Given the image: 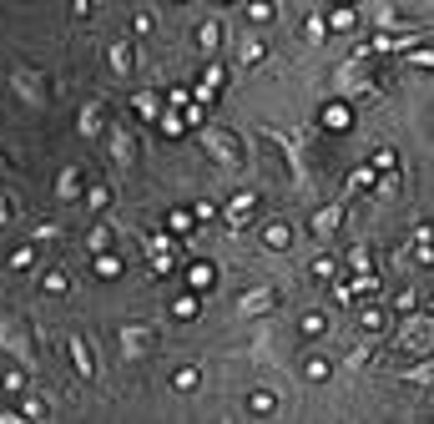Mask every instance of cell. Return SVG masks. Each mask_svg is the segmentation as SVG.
Returning <instances> with one entry per match:
<instances>
[{
	"instance_id": "1",
	"label": "cell",
	"mask_w": 434,
	"mask_h": 424,
	"mask_svg": "<svg viewBox=\"0 0 434 424\" xmlns=\"http://www.w3.org/2000/svg\"><path fill=\"white\" fill-rule=\"evenodd\" d=\"M0 349H6V354H16V364H26L31 374L41 369L36 344H31V324H21V318H11V313H0Z\"/></svg>"
},
{
	"instance_id": "2",
	"label": "cell",
	"mask_w": 434,
	"mask_h": 424,
	"mask_svg": "<svg viewBox=\"0 0 434 424\" xmlns=\"http://www.w3.org/2000/svg\"><path fill=\"white\" fill-rule=\"evenodd\" d=\"M202 147H207V157H212L217 167H243V147H238V137H233V132L207 127V132H202Z\"/></svg>"
},
{
	"instance_id": "3",
	"label": "cell",
	"mask_w": 434,
	"mask_h": 424,
	"mask_svg": "<svg viewBox=\"0 0 434 424\" xmlns=\"http://www.w3.org/2000/svg\"><path fill=\"white\" fill-rule=\"evenodd\" d=\"M11 86H16V96L31 101V106H51V81H46V71L16 66V71H11Z\"/></svg>"
},
{
	"instance_id": "4",
	"label": "cell",
	"mask_w": 434,
	"mask_h": 424,
	"mask_svg": "<svg viewBox=\"0 0 434 424\" xmlns=\"http://www.w3.org/2000/svg\"><path fill=\"white\" fill-rule=\"evenodd\" d=\"M117 344H122L127 359H142V354L157 344V329H152V324H122V329H117Z\"/></svg>"
},
{
	"instance_id": "5",
	"label": "cell",
	"mask_w": 434,
	"mask_h": 424,
	"mask_svg": "<svg viewBox=\"0 0 434 424\" xmlns=\"http://www.w3.org/2000/svg\"><path fill=\"white\" fill-rule=\"evenodd\" d=\"M106 147H112V157H117L122 167H132V162H137V137H132V127H127V122H112V127H106Z\"/></svg>"
},
{
	"instance_id": "6",
	"label": "cell",
	"mask_w": 434,
	"mask_h": 424,
	"mask_svg": "<svg viewBox=\"0 0 434 424\" xmlns=\"http://www.w3.org/2000/svg\"><path fill=\"white\" fill-rule=\"evenodd\" d=\"M76 127H81L86 142L106 137V127H112V117H106V101H86V106H81V117H76Z\"/></svg>"
},
{
	"instance_id": "7",
	"label": "cell",
	"mask_w": 434,
	"mask_h": 424,
	"mask_svg": "<svg viewBox=\"0 0 434 424\" xmlns=\"http://www.w3.org/2000/svg\"><path fill=\"white\" fill-rule=\"evenodd\" d=\"M253 207H258V197H253V192H238V197L228 202V212H223V223H228V233H243V228H248V218H253Z\"/></svg>"
},
{
	"instance_id": "8",
	"label": "cell",
	"mask_w": 434,
	"mask_h": 424,
	"mask_svg": "<svg viewBox=\"0 0 434 424\" xmlns=\"http://www.w3.org/2000/svg\"><path fill=\"white\" fill-rule=\"evenodd\" d=\"M66 349H71V359H76V374H81V379H96V359H91L86 334H71V339H66Z\"/></svg>"
},
{
	"instance_id": "9",
	"label": "cell",
	"mask_w": 434,
	"mask_h": 424,
	"mask_svg": "<svg viewBox=\"0 0 434 424\" xmlns=\"http://www.w3.org/2000/svg\"><path fill=\"white\" fill-rule=\"evenodd\" d=\"M273 303H278V293H273V288H253V293H243L238 313H243V318H253V313H268Z\"/></svg>"
},
{
	"instance_id": "10",
	"label": "cell",
	"mask_w": 434,
	"mask_h": 424,
	"mask_svg": "<svg viewBox=\"0 0 434 424\" xmlns=\"http://www.w3.org/2000/svg\"><path fill=\"white\" fill-rule=\"evenodd\" d=\"M106 56H112V71H117V76H132V71H137L132 41H112V46H106Z\"/></svg>"
},
{
	"instance_id": "11",
	"label": "cell",
	"mask_w": 434,
	"mask_h": 424,
	"mask_svg": "<svg viewBox=\"0 0 434 424\" xmlns=\"http://www.w3.org/2000/svg\"><path fill=\"white\" fill-rule=\"evenodd\" d=\"M132 112H137L142 122H162V96H157V91H137V96H132Z\"/></svg>"
},
{
	"instance_id": "12",
	"label": "cell",
	"mask_w": 434,
	"mask_h": 424,
	"mask_svg": "<svg viewBox=\"0 0 434 424\" xmlns=\"http://www.w3.org/2000/svg\"><path fill=\"white\" fill-rule=\"evenodd\" d=\"M217 46H223V21H202V26H197V51H202V56H212Z\"/></svg>"
},
{
	"instance_id": "13",
	"label": "cell",
	"mask_w": 434,
	"mask_h": 424,
	"mask_svg": "<svg viewBox=\"0 0 434 424\" xmlns=\"http://www.w3.org/2000/svg\"><path fill=\"white\" fill-rule=\"evenodd\" d=\"M56 197H61V202H76V197H81V167H66V172L56 177Z\"/></svg>"
},
{
	"instance_id": "14",
	"label": "cell",
	"mask_w": 434,
	"mask_h": 424,
	"mask_svg": "<svg viewBox=\"0 0 434 424\" xmlns=\"http://www.w3.org/2000/svg\"><path fill=\"white\" fill-rule=\"evenodd\" d=\"M91 268H96V278H122V258L106 248V253H91Z\"/></svg>"
},
{
	"instance_id": "15",
	"label": "cell",
	"mask_w": 434,
	"mask_h": 424,
	"mask_svg": "<svg viewBox=\"0 0 434 424\" xmlns=\"http://www.w3.org/2000/svg\"><path fill=\"white\" fill-rule=\"evenodd\" d=\"M11 268L16 273H31L36 268V238H26L21 248H11Z\"/></svg>"
},
{
	"instance_id": "16",
	"label": "cell",
	"mask_w": 434,
	"mask_h": 424,
	"mask_svg": "<svg viewBox=\"0 0 434 424\" xmlns=\"http://www.w3.org/2000/svg\"><path fill=\"white\" fill-rule=\"evenodd\" d=\"M273 16H278L273 0H248V21L253 26H273Z\"/></svg>"
},
{
	"instance_id": "17",
	"label": "cell",
	"mask_w": 434,
	"mask_h": 424,
	"mask_svg": "<svg viewBox=\"0 0 434 424\" xmlns=\"http://www.w3.org/2000/svg\"><path fill=\"white\" fill-rule=\"evenodd\" d=\"M192 223H197V212H187V207H172V212H167V228H172L177 238L192 233Z\"/></svg>"
},
{
	"instance_id": "18",
	"label": "cell",
	"mask_w": 434,
	"mask_h": 424,
	"mask_svg": "<svg viewBox=\"0 0 434 424\" xmlns=\"http://www.w3.org/2000/svg\"><path fill=\"white\" fill-rule=\"evenodd\" d=\"M86 248H91V253H106V248H112V223H96V228L86 233Z\"/></svg>"
},
{
	"instance_id": "19",
	"label": "cell",
	"mask_w": 434,
	"mask_h": 424,
	"mask_svg": "<svg viewBox=\"0 0 434 424\" xmlns=\"http://www.w3.org/2000/svg\"><path fill=\"white\" fill-rule=\"evenodd\" d=\"M41 288H46V293H71V273H66V268H51V273L41 278Z\"/></svg>"
},
{
	"instance_id": "20",
	"label": "cell",
	"mask_w": 434,
	"mask_h": 424,
	"mask_svg": "<svg viewBox=\"0 0 434 424\" xmlns=\"http://www.w3.org/2000/svg\"><path fill=\"white\" fill-rule=\"evenodd\" d=\"M339 212H344V207H323L318 218H313V233H318V238H329V233L339 228Z\"/></svg>"
},
{
	"instance_id": "21",
	"label": "cell",
	"mask_w": 434,
	"mask_h": 424,
	"mask_svg": "<svg viewBox=\"0 0 434 424\" xmlns=\"http://www.w3.org/2000/svg\"><path fill=\"white\" fill-rule=\"evenodd\" d=\"M197 308H202L197 293H177V298H172V318H197Z\"/></svg>"
},
{
	"instance_id": "22",
	"label": "cell",
	"mask_w": 434,
	"mask_h": 424,
	"mask_svg": "<svg viewBox=\"0 0 434 424\" xmlns=\"http://www.w3.org/2000/svg\"><path fill=\"white\" fill-rule=\"evenodd\" d=\"M21 414H26V419H46V414H51V399H41V394H31V389H26V404H21Z\"/></svg>"
},
{
	"instance_id": "23",
	"label": "cell",
	"mask_w": 434,
	"mask_h": 424,
	"mask_svg": "<svg viewBox=\"0 0 434 424\" xmlns=\"http://www.w3.org/2000/svg\"><path fill=\"white\" fill-rule=\"evenodd\" d=\"M197 384H202V374H197L192 364H187V369H177V374H172V389H182V394H192Z\"/></svg>"
},
{
	"instance_id": "24",
	"label": "cell",
	"mask_w": 434,
	"mask_h": 424,
	"mask_svg": "<svg viewBox=\"0 0 434 424\" xmlns=\"http://www.w3.org/2000/svg\"><path fill=\"white\" fill-rule=\"evenodd\" d=\"M86 207H91V212H106V207H112V187H101V182H96V187L86 192Z\"/></svg>"
},
{
	"instance_id": "25",
	"label": "cell",
	"mask_w": 434,
	"mask_h": 424,
	"mask_svg": "<svg viewBox=\"0 0 434 424\" xmlns=\"http://www.w3.org/2000/svg\"><path fill=\"white\" fill-rule=\"evenodd\" d=\"M329 31H354V6H339L329 16Z\"/></svg>"
},
{
	"instance_id": "26",
	"label": "cell",
	"mask_w": 434,
	"mask_h": 424,
	"mask_svg": "<svg viewBox=\"0 0 434 424\" xmlns=\"http://www.w3.org/2000/svg\"><path fill=\"white\" fill-rule=\"evenodd\" d=\"M263 56H268V41H248L243 46V66H258Z\"/></svg>"
},
{
	"instance_id": "27",
	"label": "cell",
	"mask_w": 434,
	"mask_h": 424,
	"mask_svg": "<svg viewBox=\"0 0 434 424\" xmlns=\"http://www.w3.org/2000/svg\"><path fill=\"white\" fill-rule=\"evenodd\" d=\"M273 404H278V399H273V394H263V389H253V399H248L253 414H273Z\"/></svg>"
},
{
	"instance_id": "28",
	"label": "cell",
	"mask_w": 434,
	"mask_h": 424,
	"mask_svg": "<svg viewBox=\"0 0 434 424\" xmlns=\"http://www.w3.org/2000/svg\"><path fill=\"white\" fill-rule=\"evenodd\" d=\"M172 268H177V258H172V253H152V273H157V278H167Z\"/></svg>"
},
{
	"instance_id": "29",
	"label": "cell",
	"mask_w": 434,
	"mask_h": 424,
	"mask_svg": "<svg viewBox=\"0 0 434 424\" xmlns=\"http://www.w3.org/2000/svg\"><path fill=\"white\" fill-rule=\"evenodd\" d=\"M323 329H329V318H323V313H303V334L308 339H318Z\"/></svg>"
},
{
	"instance_id": "30",
	"label": "cell",
	"mask_w": 434,
	"mask_h": 424,
	"mask_svg": "<svg viewBox=\"0 0 434 424\" xmlns=\"http://www.w3.org/2000/svg\"><path fill=\"white\" fill-rule=\"evenodd\" d=\"M303 36H308V41H323V36H329V26H323L318 16H308V21H303Z\"/></svg>"
},
{
	"instance_id": "31",
	"label": "cell",
	"mask_w": 434,
	"mask_h": 424,
	"mask_svg": "<svg viewBox=\"0 0 434 424\" xmlns=\"http://www.w3.org/2000/svg\"><path fill=\"white\" fill-rule=\"evenodd\" d=\"M152 26H157L152 11H137V16H132V31H137V36H152Z\"/></svg>"
},
{
	"instance_id": "32",
	"label": "cell",
	"mask_w": 434,
	"mask_h": 424,
	"mask_svg": "<svg viewBox=\"0 0 434 424\" xmlns=\"http://www.w3.org/2000/svg\"><path fill=\"white\" fill-rule=\"evenodd\" d=\"M56 233H61L56 223H36V228H31V238H36V243H51V238H56Z\"/></svg>"
},
{
	"instance_id": "33",
	"label": "cell",
	"mask_w": 434,
	"mask_h": 424,
	"mask_svg": "<svg viewBox=\"0 0 434 424\" xmlns=\"http://www.w3.org/2000/svg\"><path fill=\"white\" fill-rule=\"evenodd\" d=\"M263 238H268V243H273V248H288V228H283V223H273V228H268Z\"/></svg>"
},
{
	"instance_id": "34",
	"label": "cell",
	"mask_w": 434,
	"mask_h": 424,
	"mask_svg": "<svg viewBox=\"0 0 434 424\" xmlns=\"http://www.w3.org/2000/svg\"><path fill=\"white\" fill-rule=\"evenodd\" d=\"M0 223H16V197L0 192Z\"/></svg>"
},
{
	"instance_id": "35",
	"label": "cell",
	"mask_w": 434,
	"mask_h": 424,
	"mask_svg": "<svg viewBox=\"0 0 434 424\" xmlns=\"http://www.w3.org/2000/svg\"><path fill=\"white\" fill-rule=\"evenodd\" d=\"M364 329H369V334L384 329V308H369V313H364Z\"/></svg>"
},
{
	"instance_id": "36",
	"label": "cell",
	"mask_w": 434,
	"mask_h": 424,
	"mask_svg": "<svg viewBox=\"0 0 434 424\" xmlns=\"http://www.w3.org/2000/svg\"><path fill=\"white\" fill-rule=\"evenodd\" d=\"M308 379H329V359H308Z\"/></svg>"
},
{
	"instance_id": "37",
	"label": "cell",
	"mask_w": 434,
	"mask_h": 424,
	"mask_svg": "<svg viewBox=\"0 0 434 424\" xmlns=\"http://www.w3.org/2000/svg\"><path fill=\"white\" fill-rule=\"evenodd\" d=\"M91 11H96V0H76V21H86Z\"/></svg>"
},
{
	"instance_id": "38",
	"label": "cell",
	"mask_w": 434,
	"mask_h": 424,
	"mask_svg": "<svg viewBox=\"0 0 434 424\" xmlns=\"http://www.w3.org/2000/svg\"><path fill=\"white\" fill-rule=\"evenodd\" d=\"M414 66H434V51H414Z\"/></svg>"
},
{
	"instance_id": "39",
	"label": "cell",
	"mask_w": 434,
	"mask_h": 424,
	"mask_svg": "<svg viewBox=\"0 0 434 424\" xmlns=\"http://www.w3.org/2000/svg\"><path fill=\"white\" fill-rule=\"evenodd\" d=\"M0 177H11V157H6V147H0Z\"/></svg>"
},
{
	"instance_id": "40",
	"label": "cell",
	"mask_w": 434,
	"mask_h": 424,
	"mask_svg": "<svg viewBox=\"0 0 434 424\" xmlns=\"http://www.w3.org/2000/svg\"><path fill=\"white\" fill-rule=\"evenodd\" d=\"M217 6H233V0H217Z\"/></svg>"
}]
</instances>
